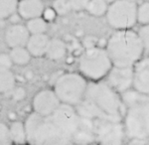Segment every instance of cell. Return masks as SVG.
Here are the masks:
<instances>
[{"label": "cell", "mask_w": 149, "mask_h": 145, "mask_svg": "<svg viewBox=\"0 0 149 145\" xmlns=\"http://www.w3.org/2000/svg\"><path fill=\"white\" fill-rule=\"evenodd\" d=\"M74 107L81 117L112 122L122 121L126 110L120 95L100 81L88 82L83 100Z\"/></svg>", "instance_id": "obj_1"}, {"label": "cell", "mask_w": 149, "mask_h": 145, "mask_svg": "<svg viewBox=\"0 0 149 145\" xmlns=\"http://www.w3.org/2000/svg\"><path fill=\"white\" fill-rule=\"evenodd\" d=\"M125 105L123 127L129 139H147L149 137V96L133 88L120 93Z\"/></svg>", "instance_id": "obj_2"}, {"label": "cell", "mask_w": 149, "mask_h": 145, "mask_svg": "<svg viewBox=\"0 0 149 145\" xmlns=\"http://www.w3.org/2000/svg\"><path fill=\"white\" fill-rule=\"evenodd\" d=\"M105 50L115 67H134L144 54L138 33L131 29L115 30L107 41Z\"/></svg>", "instance_id": "obj_3"}, {"label": "cell", "mask_w": 149, "mask_h": 145, "mask_svg": "<svg viewBox=\"0 0 149 145\" xmlns=\"http://www.w3.org/2000/svg\"><path fill=\"white\" fill-rule=\"evenodd\" d=\"M27 143L34 145H66L72 143L52 115H41L33 112L25 122Z\"/></svg>", "instance_id": "obj_4"}, {"label": "cell", "mask_w": 149, "mask_h": 145, "mask_svg": "<svg viewBox=\"0 0 149 145\" xmlns=\"http://www.w3.org/2000/svg\"><path fill=\"white\" fill-rule=\"evenodd\" d=\"M111 60L105 48L88 47L81 54L79 59V70L86 79L102 81L112 68Z\"/></svg>", "instance_id": "obj_5"}, {"label": "cell", "mask_w": 149, "mask_h": 145, "mask_svg": "<svg viewBox=\"0 0 149 145\" xmlns=\"http://www.w3.org/2000/svg\"><path fill=\"white\" fill-rule=\"evenodd\" d=\"M88 83L81 72H66L55 81L53 89L61 103L76 106L83 100Z\"/></svg>", "instance_id": "obj_6"}, {"label": "cell", "mask_w": 149, "mask_h": 145, "mask_svg": "<svg viewBox=\"0 0 149 145\" xmlns=\"http://www.w3.org/2000/svg\"><path fill=\"white\" fill-rule=\"evenodd\" d=\"M104 16L114 30L132 29L137 23V4L127 0H114L109 4Z\"/></svg>", "instance_id": "obj_7"}, {"label": "cell", "mask_w": 149, "mask_h": 145, "mask_svg": "<svg viewBox=\"0 0 149 145\" xmlns=\"http://www.w3.org/2000/svg\"><path fill=\"white\" fill-rule=\"evenodd\" d=\"M51 115L70 141L74 142V135L78 132L81 122V116L77 112L76 107L61 103Z\"/></svg>", "instance_id": "obj_8"}, {"label": "cell", "mask_w": 149, "mask_h": 145, "mask_svg": "<svg viewBox=\"0 0 149 145\" xmlns=\"http://www.w3.org/2000/svg\"><path fill=\"white\" fill-rule=\"evenodd\" d=\"M125 137L122 121L95 120V139L102 144H121Z\"/></svg>", "instance_id": "obj_9"}, {"label": "cell", "mask_w": 149, "mask_h": 145, "mask_svg": "<svg viewBox=\"0 0 149 145\" xmlns=\"http://www.w3.org/2000/svg\"><path fill=\"white\" fill-rule=\"evenodd\" d=\"M133 67L112 66L105 77V83L120 95L133 86Z\"/></svg>", "instance_id": "obj_10"}, {"label": "cell", "mask_w": 149, "mask_h": 145, "mask_svg": "<svg viewBox=\"0 0 149 145\" xmlns=\"http://www.w3.org/2000/svg\"><path fill=\"white\" fill-rule=\"evenodd\" d=\"M61 105L54 89H43L34 96L32 100L33 112L41 115H51Z\"/></svg>", "instance_id": "obj_11"}, {"label": "cell", "mask_w": 149, "mask_h": 145, "mask_svg": "<svg viewBox=\"0 0 149 145\" xmlns=\"http://www.w3.org/2000/svg\"><path fill=\"white\" fill-rule=\"evenodd\" d=\"M30 37L27 27L21 23H14L9 26L5 31L4 40L10 49L16 47H26Z\"/></svg>", "instance_id": "obj_12"}, {"label": "cell", "mask_w": 149, "mask_h": 145, "mask_svg": "<svg viewBox=\"0 0 149 145\" xmlns=\"http://www.w3.org/2000/svg\"><path fill=\"white\" fill-rule=\"evenodd\" d=\"M133 88L140 93L149 96V56L143 58L133 67Z\"/></svg>", "instance_id": "obj_13"}, {"label": "cell", "mask_w": 149, "mask_h": 145, "mask_svg": "<svg viewBox=\"0 0 149 145\" xmlns=\"http://www.w3.org/2000/svg\"><path fill=\"white\" fill-rule=\"evenodd\" d=\"M45 9L43 0H19L17 6V13L21 19H29L41 17Z\"/></svg>", "instance_id": "obj_14"}, {"label": "cell", "mask_w": 149, "mask_h": 145, "mask_svg": "<svg viewBox=\"0 0 149 145\" xmlns=\"http://www.w3.org/2000/svg\"><path fill=\"white\" fill-rule=\"evenodd\" d=\"M50 39L51 38L46 33L30 34V37L26 44V48L32 57L41 58L46 55Z\"/></svg>", "instance_id": "obj_15"}, {"label": "cell", "mask_w": 149, "mask_h": 145, "mask_svg": "<svg viewBox=\"0 0 149 145\" xmlns=\"http://www.w3.org/2000/svg\"><path fill=\"white\" fill-rule=\"evenodd\" d=\"M67 52H68V47L66 42L60 38H53L50 39L45 56L52 61H60L66 57Z\"/></svg>", "instance_id": "obj_16"}, {"label": "cell", "mask_w": 149, "mask_h": 145, "mask_svg": "<svg viewBox=\"0 0 149 145\" xmlns=\"http://www.w3.org/2000/svg\"><path fill=\"white\" fill-rule=\"evenodd\" d=\"M9 133L14 144H25L27 143V134H26L25 124L22 121L13 120L9 126Z\"/></svg>", "instance_id": "obj_17"}, {"label": "cell", "mask_w": 149, "mask_h": 145, "mask_svg": "<svg viewBox=\"0 0 149 145\" xmlns=\"http://www.w3.org/2000/svg\"><path fill=\"white\" fill-rule=\"evenodd\" d=\"M16 78L11 69L0 66V93H5L15 88Z\"/></svg>", "instance_id": "obj_18"}, {"label": "cell", "mask_w": 149, "mask_h": 145, "mask_svg": "<svg viewBox=\"0 0 149 145\" xmlns=\"http://www.w3.org/2000/svg\"><path fill=\"white\" fill-rule=\"evenodd\" d=\"M9 55H10L13 64L17 66H26L30 63L31 58H32L26 47L12 48Z\"/></svg>", "instance_id": "obj_19"}, {"label": "cell", "mask_w": 149, "mask_h": 145, "mask_svg": "<svg viewBox=\"0 0 149 145\" xmlns=\"http://www.w3.org/2000/svg\"><path fill=\"white\" fill-rule=\"evenodd\" d=\"M107 7L109 3L107 0H90L86 5V11L92 16L102 17L105 15Z\"/></svg>", "instance_id": "obj_20"}, {"label": "cell", "mask_w": 149, "mask_h": 145, "mask_svg": "<svg viewBox=\"0 0 149 145\" xmlns=\"http://www.w3.org/2000/svg\"><path fill=\"white\" fill-rule=\"evenodd\" d=\"M25 26L30 34H42L46 33L48 30V22L44 20L42 16L29 19Z\"/></svg>", "instance_id": "obj_21"}, {"label": "cell", "mask_w": 149, "mask_h": 145, "mask_svg": "<svg viewBox=\"0 0 149 145\" xmlns=\"http://www.w3.org/2000/svg\"><path fill=\"white\" fill-rule=\"evenodd\" d=\"M19 0H0V20L8 19L17 12Z\"/></svg>", "instance_id": "obj_22"}, {"label": "cell", "mask_w": 149, "mask_h": 145, "mask_svg": "<svg viewBox=\"0 0 149 145\" xmlns=\"http://www.w3.org/2000/svg\"><path fill=\"white\" fill-rule=\"evenodd\" d=\"M52 7L56 11L58 16H66L72 11L69 0H53Z\"/></svg>", "instance_id": "obj_23"}, {"label": "cell", "mask_w": 149, "mask_h": 145, "mask_svg": "<svg viewBox=\"0 0 149 145\" xmlns=\"http://www.w3.org/2000/svg\"><path fill=\"white\" fill-rule=\"evenodd\" d=\"M137 23L141 25L149 24V1L137 5Z\"/></svg>", "instance_id": "obj_24"}, {"label": "cell", "mask_w": 149, "mask_h": 145, "mask_svg": "<svg viewBox=\"0 0 149 145\" xmlns=\"http://www.w3.org/2000/svg\"><path fill=\"white\" fill-rule=\"evenodd\" d=\"M138 35L140 37V40L142 42L144 53H148L149 54V24L146 25H142V27L139 29Z\"/></svg>", "instance_id": "obj_25"}, {"label": "cell", "mask_w": 149, "mask_h": 145, "mask_svg": "<svg viewBox=\"0 0 149 145\" xmlns=\"http://www.w3.org/2000/svg\"><path fill=\"white\" fill-rule=\"evenodd\" d=\"M12 140L9 133V126L0 121V145H10Z\"/></svg>", "instance_id": "obj_26"}, {"label": "cell", "mask_w": 149, "mask_h": 145, "mask_svg": "<svg viewBox=\"0 0 149 145\" xmlns=\"http://www.w3.org/2000/svg\"><path fill=\"white\" fill-rule=\"evenodd\" d=\"M88 1L90 0H69L72 7V10L78 11V12L86 10Z\"/></svg>", "instance_id": "obj_27"}, {"label": "cell", "mask_w": 149, "mask_h": 145, "mask_svg": "<svg viewBox=\"0 0 149 145\" xmlns=\"http://www.w3.org/2000/svg\"><path fill=\"white\" fill-rule=\"evenodd\" d=\"M57 13L56 11L53 9V7H48V8H45L44 11H43L42 17L44 18V20L48 23L54 22L57 18Z\"/></svg>", "instance_id": "obj_28"}, {"label": "cell", "mask_w": 149, "mask_h": 145, "mask_svg": "<svg viewBox=\"0 0 149 145\" xmlns=\"http://www.w3.org/2000/svg\"><path fill=\"white\" fill-rule=\"evenodd\" d=\"M26 95H27V93H26V89L24 88H21V86L14 89L13 91H12V98H13V100L15 101L23 100L24 98H26Z\"/></svg>", "instance_id": "obj_29"}, {"label": "cell", "mask_w": 149, "mask_h": 145, "mask_svg": "<svg viewBox=\"0 0 149 145\" xmlns=\"http://www.w3.org/2000/svg\"><path fill=\"white\" fill-rule=\"evenodd\" d=\"M0 66L11 69L12 66H13V62L11 60L10 55L5 54V53H1L0 54Z\"/></svg>", "instance_id": "obj_30"}, {"label": "cell", "mask_w": 149, "mask_h": 145, "mask_svg": "<svg viewBox=\"0 0 149 145\" xmlns=\"http://www.w3.org/2000/svg\"><path fill=\"white\" fill-rule=\"evenodd\" d=\"M33 77H34V74H33L31 71H28L27 72H26V78H27L28 79H31Z\"/></svg>", "instance_id": "obj_31"}, {"label": "cell", "mask_w": 149, "mask_h": 145, "mask_svg": "<svg viewBox=\"0 0 149 145\" xmlns=\"http://www.w3.org/2000/svg\"><path fill=\"white\" fill-rule=\"evenodd\" d=\"M107 3L109 4V3H111V2H113L114 0H107Z\"/></svg>", "instance_id": "obj_32"}, {"label": "cell", "mask_w": 149, "mask_h": 145, "mask_svg": "<svg viewBox=\"0 0 149 145\" xmlns=\"http://www.w3.org/2000/svg\"><path fill=\"white\" fill-rule=\"evenodd\" d=\"M127 1H131V2H136L137 0H127Z\"/></svg>", "instance_id": "obj_33"}, {"label": "cell", "mask_w": 149, "mask_h": 145, "mask_svg": "<svg viewBox=\"0 0 149 145\" xmlns=\"http://www.w3.org/2000/svg\"><path fill=\"white\" fill-rule=\"evenodd\" d=\"M0 108H1V106H0Z\"/></svg>", "instance_id": "obj_34"}]
</instances>
